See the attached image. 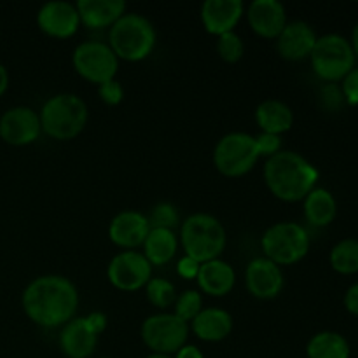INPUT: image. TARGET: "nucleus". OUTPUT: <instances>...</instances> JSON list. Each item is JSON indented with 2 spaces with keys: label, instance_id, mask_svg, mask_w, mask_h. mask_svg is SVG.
Returning a JSON list of instances; mask_svg holds the SVG:
<instances>
[{
  "label": "nucleus",
  "instance_id": "nucleus-8",
  "mask_svg": "<svg viewBox=\"0 0 358 358\" xmlns=\"http://www.w3.org/2000/svg\"><path fill=\"white\" fill-rule=\"evenodd\" d=\"M255 136L248 133H227L217 142L213 149V164L224 177H243L259 161Z\"/></svg>",
  "mask_w": 358,
  "mask_h": 358
},
{
  "label": "nucleus",
  "instance_id": "nucleus-23",
  "mask_svg": "<svg viewBox=\"0 0 358 358\" xmlns=\"http://www.w3.org/2000/svg\"><path fill=\"white\" fill-rule=\"evenodd\" d=\"M255 121L262 133H271V135H282L289 131L294 124V112L285 101L282 100H266L257 105L255 108Z\"/></svg>",
  "mask_w": 358,
  "mask_h": 358
},
{
  "label": "nucleus",
  "instance_id": "nucleus-20",
  "mask_svg": "<svg viewBox=\"0 0 358 358\" xmlns=\"http://www.w3.org/2000/svg\"><path fill=\"white\" fill-rule=\"evenodd\" d=\"M198 285L205 294L213 297H222L233 290L236 283V273L233 266L227 264L226 261L213 259V261L203 262L199 266L198 273Z\"/></svg>",
  "mask_w": 358,
  "mask_h": 358
},
{
  "label": "nucleus",
  "instance_id": "nucleus-4",
  "mask_svg": "<svg viewBox=\"0 0 358 358\" xmlns=\"http://www.w3.org/2000/svg\"><path fill=\"white\" fill-rule=\"evenodd\" d=\"M38 117L45 135L55 140H72L86 128L87 105L77 94L59 93L45 101Z\"/></svg>",
  "mask_w": 358,
  "mask_h": 358
},
{
  "label": "nucleus",
  "instance_id": "nucleus-38",
  "mask_svg": "<svg viewBox=\"0 0 358 358\" xmlns=\"http://www.w3.org/2000/svg\"><path fill=\"white\" fill-rule=\"evenodd\" d=\"M345 308L348 310V313L358 317V282L353 283L345 294Z\"/></svg>",
  "mask_w": 358,
  "mask_h": 358
},
{
  "label": "nucleus",
  "instance_id": "nucleus-3",
  "mask_svg": "<svg viewBox=\"0 0 358 358\" xmlns=\"http://www.w3.org/2000/svg\"><path fill=\"white\" fill-rule=\"evenodd\" d=\"M108 45L119 59L142 62L156 45V30L145 16L126 13L108 31Z\"/></svg>",
  "mask_w": 358,
  "mask_h": 358
},
{
  "label": "nucleus",
  "instance_id": "nucleus-40",
  "mask_svg": "<svg viewBox=\"0 0 358 358\" xmlns=\"http://www.w3.org/2000/svg\"><path fill=\"white\" fill-rule=\"evenodd\" d=\"M7 87H9V72H7L6 66L0 63V96L6 93Z\"/></svg>",
  "mask_w": 358,
  "mask_h": 358
},
{
  "label": "nucleus",
  "instance_id": "nucleus-15",
  "mask_svg": "<svg viewBox=\"0 0 358 358\" xmlns=\"http://www.w3.org/2000/svg\"><path fill=\"white\" fill-rule=\"evenodd\" d=\"M317 38V34L306 21H290L276 37V49L287 62H301L310 58Z\"/></svg>",
  "mask_w": 358,
  "mask_h": 358
},
{
  "label": "nucleus",
  "instance_id": "nucleus-12",
  "mask_svg": "<svg viewBox=\"0 0 358 358\" xmlns=\"http://www.w3.org/2000/svg\"><path fill=\"white\" fill-rule=\"evenodd\" d=\"M41 133V117L30 107H13L0 117V138L9 145L21 147L34 143Z\"/></svg>",
  "mask_w": 358,
  "mask_h": 358
},
{
  "label": "nucleus",
  "instance_id": "nucleus-42",
  "mask_svg": "<svg viewBox=\"0 0 358 358\" xmlns=\"http://www.w3.org/2000/svg\"><path fill=\"white\" fill-rule=\"evenodd\" d=\"M147 358H173L171 355H163V353H150Z\"/></svg>",
  "mask_w": 358,
  "mask_h": 358
},
{
  "label": "nucleus",
  "instance_id": "nucleus-31",
  "mask_svg": "<svg viewBox=\"0 0 358 358\" xmlns=\"http://www.w3.org/2000/svg\"><path fill=\"white\" fill-rule=\"evenodd\" d=\"M217 52L227 63H238L245 55V44L241 37L234 31L220 35L217 41Z\"/></svg>",
  "mask_w": 358,
  "mask_h": 358
},
{
  "label": "nucleus",
  "instance_id": "nucleus-13",
  "mask_svg": "<svg viewBox=\"0 0 358 358\" xmlns=\"http://www.w3.org/2000/svg\"><path fill=\"white\" fill-rule=\"evenodd\" d=\"M38 28L45 35L55 38H69L79 28L80 20L77 7L63 0H52L44 3L37 13Z\"/></svg>",
  "mask_w": 358,
  "mask_h": 358
},
{
  "label": "nucleus",
  "instance_id": "nucleus-16",
  "mask_svg": "<svg viewBox=\"0 0 358 358\" xmlns=\"http://www.w3.org/2000/svg\"><path fill=\"white\" fill-rule=\"evenodd\" d=\"M245 13V3L241 0H206L201 6L203 27L208 34L220 35L234 31V27Z\"/></svg>",
  "mask_w": 358,
  "mask_h": 358
},
{
  "label": "nucleus",
  "instance_id": "nucleus-39",
  "mask_svg": "<svg viewBox=\"0 0 358 358\" xmlns=\"http://www.w3.org/2000/svg\"><path fill=\"white\" fill-rule=\"evenodd\" d=\"M175 358H205L203 357L201 350L194 345H185L175 353Z\"/></svg>",
  "mask_w": 358,
  "mask_h": 358
},
{
  "label": "nucleus",
  "instance_id": "nucleus-28",
  "mask_svg": "<svg viewBox=\"0 0 358 358\" xmlns=\"http://www.w3.org/2000/svg\"><path fill=\"white\" fill-rule=\"evenodd\" d=\"M145 292L149 303L156 308H170L177 301L173 283L164 278H150L145 285Z\"/></svg>",
  "mask_w": 358,
  "mask_h": 358
},
{
  "label": "nucleus",
  "instance_id": "nucleus-2",
  "mask_svg": "<svg viewBox=\"0 0 358 358\" xmlns=\"http://www.w3.org/2000/svg\"><path fill=\"white\" fill-rule=\"evenodd\" d=\"M317 168L292 150H280L264 164V180L273 196L287 203L303 201L317 185Z\"/></svg>",
  "mask_w": 358,
  "mask_h": 358
},
{
  "label": "nucleus",
  "instance_id": "nucleus-5",
  "mask_svg": "<svg viewBox=\"0 0 358 358\" xmlns=\"http://www.w3.org/2000/svg\"><path fill=\"white\" fill-rule=\"evenodd\" d=\"M180 243L187 257L199 264L219 259L226 248V229L219 219L208 213L189 215L180 224Z\"/></svg>",
  "mask_w": 358,
  "mask_h": 358
},
{
  "label": "nucleus",
  "instance_id": "nucleus-27",
  "mask_svg": "<svg viewBox=\"0 0 358 358\" xmlns=\"http://www.w3.org/2000/svg\"><path fill=\"white\" fill-rule=\"evenodd\" d=\"M331 266L339 275H355L358 273V240L345 238L338 241L331 250Z\"/></svg>",
  "mask_w": 358,
  "mask_h": 358
},
{
  "label": "nucleus",
  "instance_id": "nucleus-35",
  "mask_svg": "<svg viewBox=\"0 0 358 358\" xmlns=\"http://www.w3.org/2000/svg\"><path fill=\"white\" fill-rule=\"evenodd\" d=\"M341 91L346 103L358 107V66L341 80Z\"/></svg>",
  "mask_w": 358,
  "mask_h": 358
},
{
  "label": "nucleus",
  "instance_id": "nucleus-9",
  "mask_svg": "<svg viewBox=\"0 0 358 358\" xmlns=\"http://www.w3.org/2000/svg\"><path fill=\"white\" fill-rule=\"evenodd\" d=\"M189 324L175 313L150 315L142 324V339L152 353L171 355L185 346Z\"/></svg>",
  "mask_w": 358,
  "mask_h": 358
},
{
  "label": "nucleus",
  "instance_id": "nucleus-41",
  "mask_svg": "<svg viewBox=\"0 0 358 358\" xmlns=\"http://www.w3.org/2000/svg\"><path fill=\"white\" fill-rule=\"evenodd\" d=\"M352 48H353V52H355L357 59H358V23L355 24V28H353L352 31Z\"/></svg>",
  "mask_w": 358,
  "mask_h": 358
},
{
  "label": "nucleus",
  "instance_id": "nucleus-22",
  "mask_svg": "<svg viewBox=\"0 0 358 358\" xmlns=\"http://www.w3.org/2000/svg\"><path fill=\"white\" fill-rule=\"evenodd\" d=\"M191 324L196 338L206 343H217L233 332L234 322L229 311L220 308H203Z\"/></svg>",
  "mask_w": 358,
  "mask_h": 358
},
{
  "label": "nucleus",
  "instance_id": "nucleus-19",
  "mask_svg": "<svg viewBox=\"0 0 358 358\" xmlns=\"http://www.w3.org/2000/svg\"><path fill=\"white\" fill-rule=\"evenodd\" d=\"M98 345V336L91 331L86 317L72 318L63 325L59 348L69 358H90Z\"/></svg>",
  "mask_w": 358,
  "mask_h": 358
},
{
  "label": "nucleus",
  "instance_id": "nucleus-14",
  "mask_svg": "<svg viewBox=\"0 0 358 358\" xmlns=\"http://www.w3.org/2000/svg\"><path fill=\"white\" fill-rule=\"evenodd\" d=\"M245 283L248 292L257 299H275L283 290V273L269 259L257 257L248 262Z\"/></svg>",
  "mask_w": 358,
  "mask_h": 358
},
{
  "label": "nucleus",
  "instance_id": "nucleus-29",
  "mask_svg": "<svg viewBox=\"0 0 358 358\" xmlns=\"http://www.w3.org/2000/svg\"><path fill=\"white\" fill-rule=\"evenodd\" d=\"M149 219L150 229H170L175 231L180 224V217H178L177 208L171 203H157L152 210H150Z\"/></svg>",
  "mask_w": 358,
  "mask_h": 358
},
{
  "label": "nucleus",
  "instance_id": "nucleus-21",
  "mask_svg": "<svg viewBox=\"0 0 358 358\" xmlns=\"http://www.w3.org/2000/svg\"><path fill=\"white\" fill-rule=\"evenodd\" d=\"M76 7L80 23L87 28L112 27L126 14L124 0H79Z\"/></svg>",
  "mask_w": 358,
  "mask_h": 358
},
{
  "label": "nucleus",
  "instance_id": "nucleus-7",
  "mask_svg": "<svg viewBox=\"0 0 358 358\" xmlns=\"http://www.w3.org/2000/svg\"><path fill=\"white\" fill-rule=\"evenodd\" d=\"M261 243L266 259L276 266H292L310 252V234L296 222H278L266 229Z\"/></svg>",
  "mask_w": 358,
  "mask_h": 358
},
{
  "label": "nucleus",
  "instance_id": "nucleus-6",
  "mask_svg": "<svg viewBox=\"0 0 358 358\" xmlns=\"http://www.w3.org/2000/svg\"><path fill=\"white\" fill-rule=\"evenodd\" d=\"M310 58L315 73L320 79L334 84L345 79L355 69L357 62L352 42L339 34H327L318 37Z\"/></svg>",
  "mask_w": 358,
  "mask_h": 358
},
{
  "label": "nucleus",
  "instance_id": "nucleus-26",
  "mask_svg": "<svg viewBox=\"0 0 358 358\" xmlns=\"http://www.w3.org/2000/svg\"><path fill=\"white\" fill-rule=\"evenodd\" d=\"M308 358H350L352 348L345 336L334 331H322L308 341Z\"/></svg>",
  "mask_w": 358,
  "mask_h": 358
},
{
  "label": "nucleus",
  "instance_id": "nucleus-37",
  "mask_svg": "<svg viewBox=\"0 0 358 358\" xmlns=\"http://www.w3.org/2000/svg\"><path fill=\"white\" fill-rule=\"evenodd\" d=\"M86 322H87V325L91 327V331H93L96 336H100L101 332L107 329V317H105L103 313H98V311L87 315Z\"/></svg>",
  "mask_w": 358,
  "mask_h": 358
},
{
  "label": "nucleus",
  "instance_id": "nucleus-32",
  "mask_svg": "<svg viewBox=\"0 0 358 358\" xmlns=\"http://www.w3.org/2000/svg\"><path fill=\"white\" fill-rule=\"evenodd\" d=\"M98 94H100L101 101L105 105H110V107H115V105H119L124 100V90H122V84L117 79L100 84L98 86Z\"/></svg>",
  "mask_w": 358,
  "mask_h": 358
},
{
  "label": "nucleus",
  "instance_id": "nucleus-24",
  "mask_svg": "<svg viewBox=\"0 0 358 358\" xmlns=\"http://www.w3.org/2000/svg\"><path fill=\"white\" fill-rule=\"evenodd\" d=\"M304 201V217L315 227H325L334 222L338 215V203L331 191L324 187H315Z\"/></svg>",
  "mask_w": 358,
  "mask_h": 358
},
{
  "label": "nucleus",
  "instance_id": "nucleus-30",
  "mask_svg": "<svg viewBox=\"0 0 358 358\" xmlns=\"http://www.w3.org/2000/svg\"><path fill=\"white\" fill-rule=\"evenodd\" d=\"M203 310V297L201 294L196 292V290H185L175 301V311L178 318H182L184 322H192L199 315V311Z\"/></svg>",
  "mask_w": 358,
  "mask_h": 358
},
{
  "label": "nucleus",
  "instance_id": "nucleus-11",
  "mask_svg": "<svg viewBox=\"0 0 358 358\" xmlns=\"http://www.w3.org/2000/svg\"><path fill=\"white\" fill-rule=\"evenodd\" d=\"M108 282L119 290L135 292L149 283L152 276V264L145 259V255L138 252L126 250L112 257L107 268Z\"/></svg>",
  "mask_w": 358,
  "mask_h": 358
},
{
  "label": "nucleus",
  "instance_id": "nucleus-10",
  "mask_svg": "<svg viewBox=\"0 0 358 358\" xmlns=\"http://www.w3.org/2000/svg\"><path fill=\"white\" fill-rule=\"evenodd\" d=\"M72 63L83 79L98 86L115 79L119 69V58L110 45L100 41H86L77 45L72 55Z\"/></svg>",
  "mask_w": 358,
  "mask_h": 358
},
{
  "label": "nucleus",
  "instance_id": "nucleus-25",
  "mask_svg": "<svg viewBox=\"0 0 358 358\" xmlns=\"http://www.w3.org/2000/svg\"><path fill=\"white\" fill-rule=\"evenodd\" d=\"M178 238L175 231L150 229L143 241V255L152 266H164L175 257Z\"/></svg>",
  "mask_w": 358,
  "mask_h": 358
},
{
  "label": "nucleus",
  "instance_id": "nucleus-1",
  "mask_svg": "<svg viewBox=\"0 0 358 358\" xmlns=\"http://www.w3.org/2000/svg\"><path fill=\"white\" fill-rule=\"evenodd\" d=\"M23 311L41 327L69 324L79 308V292L69 278L45 275L31 280L21 297Z\"/></svg>",
  "mask_w": 358,
  "mask_h": 358
},
{
  "label": "nucleus",
  "instance_id": "nucleus-33",
  "mask_svg": "<svg viewBox=\"0 0 358 358\" xmlns=\"http://www.w3.org/2000/svg\"><path fill=\"white\" fill-rule=\"evenodd\" d=\"M255 143H257L259 156L261 157H271L282 150V136L271 135V133H261L255 136Z\"/></svg>",
  "mask_w": 358,
  "mask_h": 358
},
{
  "label": "nucleus",
  "instance_id": "nucleus-36",
  "mask_svg": "<svg viewBox=\"0 0 358 358\" xmlns=\"http://www.w3.org/2000/svg\"><path fill=\"white\" fill-rule=\"evenodd\" d=\"M199 262L194 261V259L187 257V255H184V257L178 261L177 264V273L182 276V278L185 280H192V278H198V273H199Z\"/></svg>",
  "mask_w": 358,
  "mask_h": 358
},
{
  "label": "nucleus",
  "instance_id": "nucleus-34",
  "mask_svg": "<svg viewBox=\"0 0 358 358\" xmlns=\"http://www.w3.org/2000/svg\"><path fill=\"white\" fill-rule=\"evenodd\" d=\"M320 100L322 105L329 110H338L343 103H345V96H343V91L338 84L329 83L322 87L320 93Z\"/></svg>",
  "mask_w": 358,
  "mask_h": 358
},
{
  "label": "nucleus",
  "instance_id": "nucleus-18",
  "mask_svg": "<svg viewBox=\"0 0 358 358\" xmlns=\"http://www.w3.org/2000/svg\"><path fill=\"white\" fill-rule=\"evenodd\" d=\"M149 231L150 226L147 215L135 212V210H124L112 219L110 226H108V236H110L112 243H115L117 247L131 250V248L143 245Z\"/></svg>",
  "mask_w": 358,
  "mask_h": 358
},
{
  "label": "nucleus",
  "instance_id": "nucleus-17",
  "mask_svg": "<svg viewBox=\"0 0 358 358\" xmlns=\"http://www.w3.org/2000/svg\"><path fill=\"white\" fill-rule=\"evenodd\" d=\"M248 24L264 38H276L285 28L287 10L278 0H254L247 9Z\"/></svg>",
  "mask_w": 358,
  "mask_h": 358
}]
</instances>
